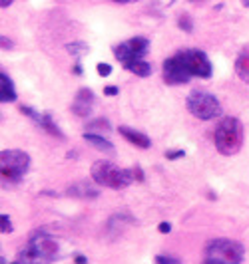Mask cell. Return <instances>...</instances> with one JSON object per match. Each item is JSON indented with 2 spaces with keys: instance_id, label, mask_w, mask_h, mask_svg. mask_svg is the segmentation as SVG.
<instances>
[{
  "instance_id": "obj_15",
  "label": "cell",
  "mask_w": 249,
  "mask_h": 264,
  "mask_svg": "<svg viewBox=\"0 0 249 264\" xmlns=\"http://www.w3.org/2000/svg\"><path fill=\"white\" fill-rule=\"evenodd\" d=\"M235 74L241 82L249 85V46H245L235 58Z\"/></svg>"
},
{
  "instance_id": "obj_31",
  "label": "cell",
  "mask_w": 249,
  "mask_h": 264,
  "mask_svg": "<svg viewBox=\"0 0 249 264\" xmlns=\"http://www.w3.org/2000/svg\"><path fill=\"white\" fill-rule=\"evenodd\" d=\"M74 264H88V258L84 254H76L74 256Z\"/></svg>"
},
{
  "instance_id": "obj_8",
  "label": "cell",
  "mask_w": 249,
  "mask_h": 264,
  "mask_svg": "<svg viewBox=\"0 0 249 264\" xmlns=\"http://www.w3.org/2000/svg\"><path fill=\"white\" fill-rule=\"evenodd\" d=\"M179 56L185 64V68L190 70V74L194 78H199V80H210L212 74H213V66H212V60L207 58V54L203 50H197V48H188V50H179Z\"/></svg>"
},
{
  "instance_id": "obj_19",
  "label": "cell",
  "mask_w": 249,
  "mask_h": 264,
  "mask_svg": "<svg viewBox=\"0 0 249 264\" xmlns=\"http://www.w3.org/2000/svg\"><path fill=\"white\" fill-rule=\"evenodd\" d=\"M66 52L72 56V58H76V60H80L84 54H88L90 52V46L86 42H82V40H76V42H68L66 44Z\"/></svg>"
},
{
  "instance_id": "obj_1",
  "label": "cell",
  "mask_w": 249,
  "mask_h": 264,
  "mask_svg": "<svg viewBox=\"0 0 249 264\" xmlns=\"http://www.w3.org/2000/svg\"><path fill=\"white\" fill-rule=\"evenodd\" d=\"M60 243L54 234L34 231L28 236V243L22 250H18L20 264H50L58 258Z\"/></svg>"
},
{
  "instance_id": "obj_22",
  "label": "cell",
  "mask_w": 249,
  "mask_h": 264,
  "mask_svg": "<svg viewBox=\"0 0 249 264\" xmlns=\"http://www.w3.org/2000/svg\"><path fill=\"white\" fill-rule=\"evenodd\" d=\"M18 109H20V114H24L26 117H30L34 123H40V117H42V114H38L34 107H30V105H20Z\"/></svg>"
},
{
  "instance_id": "obj_26",
  "label": "cell",
  "mask_w": 249,
  "mask_h": 264,
  "mask_svg": "<svg viewBox=\"0 0 249 264\" xmlns=\"http://www.w3.org/2000/svg\"><path fill=\"white\" fill-rule=\"evenodd\" d=\"M158 232H160V234H170V232H172V223H168V221L160 223V225H158Z\"/></svg>"
},
{
  "instance_id": "obj_35",
  "label": "cell",
  "mask_w": 249,
  "mask_h": 264,
  "mask_svg": "<svg viewBox=\"0 0 249 264\" xmlns=\"http://www.w3.org/2000/svg\"><path fill=\"white\" fill-rule=\"evenodd\" d=\"M241 4H243L245 8H249V0H241Z\"/></svg>"
},
{
  "instance_id": "obj_12",
  "label": "cell",
  "mask_w": 249,
  "mask_h": 264,
  "mask_svg": "<svg viewBox=\"0 0 249 264\" xmlns=\"http://www.w3.org/2000/svg\"><path fill=\"white\" fill-rule=\"evenodd\" d=\"M16 99H18L16 85H14L12 78L2 70L0 72V101L6 105V103H14Z\"/></svg>"
},
{
  "instance_id": "obj_18",
  "label": "cell",
  "mask_w": 249,
  "mask_h": 264,
  "mask_svg": "<svg viewBox=\"0 0 249 264\" xmlns=\"http://www.w3.org/2000/svg\"><path fill=\"white\" fill-rule=\"evenodd\" d=\"M86 131H92V133H100V135H104V133H110L112 131V125H110V121L108 119H104V117H98V119H90V121H86Z\"/></svg>"
},
{
  "instance_id": "obj_2",
  "label": "cell",
  "mask_w": 249,
  "mask_h": 264,
  "mask_svg": "<svg viewBox=\"0 0 249 264\" xmlns=\"http://www.w3.org/2000/svg\"><path fill=\"white\" fill-rule=\"evenodd\" d=\"M90 177L96 185H102V187H108V189H114V191H122L130 187L136 177H134V169H124L108 159H98L92 163V169H90Z\"/></svg>"
},
{
  "instance_id": "obj_21",
  "label": "cell",
  "mask_w": 249,
  "mask_h": 264,
  "mask_svg": "<svg viewBox=\"0 0 249 264\" xmlns=\"http://www.w3.org/2000/svg\"><path fill=\"white\" fill-rule=\"evenodd\" d=\"M0 232L2 234H12L14 232V227H12V221L6 213L0 214Z\"/></svg>"
},
{
  "instance_id": "obj_7",
  "label": "cell",
  "mask_w": 249,
  "mask_h": 264,
  "mask_svg": "<svg viewBox=\"0 0 249 264\" xmlns=\"http://www.w3.org/2000/svg\"><path fill=\"white\" fill-rule=\"evenodd\" d=\"M150 52V40L146 36H134L114 48V56L122 66H128L136 60H143Z\"/></svg>"
},
{
  "instance_id": "obj_10",
  "label": "cell",
  "mask_w": 249,
  "mask_h": 264,
  "mask_svg": "<svg viewBox=\"0 0 249 264\" xmlns=\"http://www.w3.org/2000/svg\"><path fill=\"white\" fill-rule=\"evenodd\" d=\"M94 99H96V96H94V92L90 90V87H80L76 98H74V101H72V105H70L72 114L78 116L80 119H88L92 116V103H94Z\"/></svg>"
},
{
  "instance_id": "obj_24",
  "label": "cell",
  "mask_w": 249,
  "mask_h": 264,
  "mask_svg": "<svg viewBox=\"0 0 249 264\" xmlns=\"http://www.w3.org/2000/svg\"><path fill=\"white\" fill-rule=\"evenodd\" d=\"M96 72H98V76H100V78H108V76H112L114 68H112V64H106V62H100V64L96 66Z\"/></svg>"
},
{
  "instance_id": "obj_17",
  "label": "cell",
  "mask_w": 249,
  "mask_h": 264,
  "mask_svg": "<svg viewBox=\"0 0 249 264\" xmlns=\"http://www.w3.org/2000/svg\"><path fill=\"white\" fill-rule=\"evenodd\" d=\"M128 72H132L134 76H138V78H150L152 76V64L150 62H146V60H136V62H132V64H128V66H124Z\"/></svg>"
},
{
  "instance_id": "obj_32",
  "label": "cell",
  "mask_w": 249,
  "mask_h": 264,
  "mask_svg": "<svg viewBox=\"0 0 249 264\" xmlns=\"http://www.w3.org/2000/svg\"><path fill=\"white\" fill-rule=\"evenodd\" d=\"M12 2H14V0H0V6H2V8H8Z\"/></svg>"
},
{
  "instance_id": "obj_25",
  "label": "cell",
  "mask_w": 249,
  "mask_h": 264,
  "mask_svg": "<svg viewBox=\"0 0 249 264\" xmlns=\"http://www.w3.org/2000/svg\"><path fill=\"white\" fill-rule=\"evenodd\" d=\"M185 157V151L183 149H170L165 151V159L168 161H178V159H183Z\"/></svg>"
},
{
  "instance_id": "obj_11",
  "label": "cell",
  "mask_w": 249,
  "mask_h": 264,
  "mask_svg": "<svg viewBox=\"0 0 249 264\" xmlns=\"http://www.w3.org/2000/svg\"><path fill=\"white\" fill-rule=\"evenodd\" d=\"M118 131H120V135L126 139L128 143H132V145H136V147H140V149H150V147H152V139H150L146 133H142V131L134 129V127L120 125Z\"/></svg>"
},
{
  "instance_id": "obj_4",
  "label": "cell",
  "mask_w": 249,
  "mask_h": 264,
  "mask_svg": "<svg viewBox=\"0 0 249 264\" xmlns=\"http://www.w3.org/2000/svg\"><path fill=\"white\" fill-rule=\"evenodd\" d=\"M213 143L217 153H221L225 157L239 153L243 145V123L231 116L221 117L213 131Z\"/></svg>"
},
{
  "instance_id": "obj_34",
  "label": "cell",
  "mask_w": 249,
  "mask_h": 264,
  "mask_svg": "<svg viewBox=\"0 0 249 264\" xmlns=\"http://www.w3.org/2000/svg\"><path fill=\"white\" fill-rule=\"evenodd\" d=\"M68 159H72V157H76V151H68V155H66Z\"/></svg>"
},
{
  "instance_id": "obj_29",
  "label": "cell",
  "mask_w": 249,
  "mask_h": 264,
  "mask_svg": "<svg viewBox=\"0 0 249 264\" xmlns=\"http://www.w3.org/2000/svg\"><path fill=\"white\" fill-rule=\"evenodd\" d=\"M72 74H74V76H84V68H82L80 60H76V64L72 66Z\"/></svg>"
},
{
  "instance_id": "obj_14",
  "label": "cell",
  "mask_w": 249,
  "mask_h": 264,
  "mask_svg": "<svg viewBox=\"0 0 249 264\" xmlns=\"http://www.w3.org/2000/svg\"><path fill=\"white\" fill-rule=\"evenodd\" d=\"M66 195L74 197V199H98L100 197V189H96L94 185H88V183H76V185H70L66 189Z\"/></svg>"
},
{
  "instance_id": "obj_13",
  "label": "cell",
  "mask_w": 249,
  "mask_h": 264,
  "mask_svg": "<svg viewBox=\"0 0 249 264\" xmlns=\"http://www.w3.org/2000/svg\"><path fill=\"white\" fill-rule=\"evenodd\" d=\"M84 141L90 143L94 149L102 151V153H108V155H114L116 153V145L108 139V137H104L100 133H92V131H84Z\"/></svg>"
},
{
  "instance_id": "obj_16",
  "label": "cell",
  "mask_w": 249,
  "mask_h": 264,
  "mask_svg": "<svg viewBox=\"0 0 249 264\" xmlns=\"http://www.w3.org/2000/svg\"><path fill=\"white\" fill-rule=\"evenodd\" d=\"M40 127H42L46 133H50L52 137H56V139H60V141H64L66 139V135H64V131H62L58 125H56V121H54V117H52V114H42V117H40V123H38Z\"/></svg>"
},
{
  "instance_id": "obj_33",
  "label": "cell",
  "mask_w": 249,
  "mask_h": 264,
  "mask_svg": "<svg viewBox=\"0 0 249 264\" xmlns=\"http://www.w3.org/2000/svg\"><path fill=\"white\" fill-rule=\"evenodd\" d=\"M114 2H118V4H128V2H134V0H114Z\"/></svg>"
},
{
  "instance_id": "obj_23",
  "label": "cell",
  "mask_w": 249,
  "mask_h": 264,
  "mask_svg": "<svg viewBox=\"0 0 249 264\" xmlns=\"http://www.w3.org/2000/svg\"><path fill=\"white\" fill-rule=\"evenodd\" d=\"M154 264H181V260L172 254H158L154 258Z\"/></svg>"
},
{
  "instance_id": "obj_30",
  "label": "cell",
  "mask_w": 249,
  "mask_h": 264,
  "mask_svg": "<svg viewBox=\"0 0 249 264\" xmlns=\"http://www.w3.org/2000/svg\"><path fill=\"white\" fill-rule=\"evenodd\" d=\"M0 42H2V50H12V46H14V44H12V40H8L6 36H2V38H0Z\"/></svg>"
},
{
  "instance_id": "obj_20",
  "label": "cell",
  "mask_w": 249,
  "mask_h": 264,
  "mask_svg": "<svg viewBox=\"0 0 249 264\" xmlns=\"http://www.w3.org/2000/svg\"><path fill=\"white\" fill-rule=\"evenodd\" d=\"M178 26H179V30H183V32H194V18L190 16V14H179V18H178Z\"/></svg>"
},
{
  "instance_id": "obj_28",
  "label": "cell",
  "mask_w": 249,
  "mask_h": 264,
  "mask_svg": "<svg viewBox=\"0 0 249 264\" xmlns=\"http://www.w3.org/2000/svg\"><path fill=\"white\" fill-rule=\"evenodd\" d=\"M118 94H120V87H118V85H106V87H104V96L114 98V96H118Z\"/></svg>"
},
{
  "instance_id": "obj_3",
  "label": "cell",
  "mask_w": 249,
  "mask_h": 264,
  "mask_svg": "<svg viewBox=\"0 0 249 264\" xmlns=\"http://www.w3.org/2000/svg\"><path fill=\"white\" fill-rule=\"evenodd\" d=\"M245 247L235 238H212L203 248L201 264H243Z\"/></svg>"
},
{
  "instance_id": "obj_37",
  "label": "cell",
  "mask_w": 249,
  "mask_h": 264,
  "mask_svg": "<svg viewBox=\"0 0 249 264\" xmlns=\"http://www.w3.org/2000/svg\"><path fill=\"white\" fill-rule=\"evenodd\" d=\"M192 2H203V0H192Z\"/></svg>"
},
{
  "instance_id": "obj_6",
  "label": "cell",
  "mask_w": 249,
  "mask_h": 264,
  "mask_svg": "<svg viewBox=\"0 0 249 264\" xmlns=\"http://www.w3.org/2000/svg\"><path fill=\"white\" fill-rule=\"evenodd\" d=\"M30 169V155L22 149H4L0 153V173L2 181L18 185Z\"/></svg>"
},
{
  "instance_id": "obj_27",
  "label": "cell",
  "mask_w": 249,
  "mask_h": 264,
  "mask_svg": "<svg viewBox=\"0 0 249 264\" xmlns=\"http://www.w3.org/2000/svg\"><path fill=\"white\" fill-rule=\"evenodd\" d=\"M132 169H134V177H136L138 183H143V181H146V175H143V169H142V167L136 165V167H132Z\"/></svg>"
},
{
  "instance_id": "obj_36",
  "label": "cell",
  "mask_w": 249,
  "mask_h": 264,
  "mask_svg": "<svg viewBox=\"0 0 249 264\" xmlns=\"http://www.w3.org/2000/svg\"><path fill=\"white\" fill-rule=\"evenodd\" d=\"M10 264H20V260H14V262H10Z\"/></svg>"
},
{
  "instance_id": "obj_5",
  "label": "cell",
  "mask_w": 249,
  "mask_h": 264,
  "mask_svg": "<svg viewBox=\"0 0 249 264\" xmlns=\"http://www.w3.org/2000/svg\"><path fill=\"white\" fill-rule=\"evenodd\" d=\"M185 107H188V112L194 117L201 121H212V119L223 117V107L219 99L205 90H192L188 98H185Z\"/></svg>"
},
{
  "instance_id": "obj_9",
  "label": "cell",
  "mask_w": 249,
  "mask_h": 264,
  "mask_svg": "<svg viewBox=\"0 0 249 264\" xmlns=\"http://www.w3.org/2000/svg\"><path fill=\"white\" fill-rule=\"evenodd\" d=\"M161 78L168 85H185V83H190V80L194 76L190 74L188 68H185V64H183V60H181V56L178 52V54H174L172 58H168L163 62Z\"/></svg>"
}]
</instances>
